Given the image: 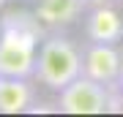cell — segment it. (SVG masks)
Masks as SVG:
<instances>
[{"instance_id":"4","label":"cell","mask_w":123,"mask_h":117,"mask_svg":"<svg viewBox=\"0 0 123 117\" xmlns=\"http://www.w3.org/2000/svg\"><path fill=\"white\" fill-rule=\"evenodd\" d=\"M82 76L96 79L101 84H120L123 55L118 52V44L88 41V46L82 49Z\"/></svg>"},{"instance_id":"12","label":"cell","mask_w":123,"mask_h":117,"mask_svg":"<svg viewBox=\"0 0 123 117\" xmlns=\"http://www.w3.org/2000/svg\"><path fill=\"white\" fill-rule=\"evenodd\" d=\"M120 84H123V76H120Z\"/></svg>"},{"instance_id":"11","label":"cell","mask_w":123,"mask_h":117,"mask_svg":"<svg viewBox=\"0 0 123 117\" xmlns=\"http://www.w3.org/2000/svg\"><path fill=\"white\" fill-rule=\"evenodd\" d=\"M3 6H6V0H0V8H3Z\"/></svg>"},{"instance_id":"1","label":"cell","mask_w":123,"mask_h":117,"mask_svg":"<svg viewBox=\"0 0 123 117\" xmlns=\"http://www.w3.org/2000/svg\"><path fill=\"white\" fill-rule=\"evenodd\" d=\"M47 27L36 19V14L14 11L3 17L0 33V76H22L33 79L38 41Z\"/></svg>"},{"instance_id":"3","label":"cell","mask_w":123,"mask_h":117,"mask_svg":"<svg viewBox=\"0 0 123 117\" xmlns=\"http://www.w3.org/2000/svg\"><path fill=\"white\" fill-rule=\"evenodd\" d=\"M120 84H101L96 79L77 76L57 95V112L66 114H104L118 112Z\"/></svg>"},{"instance_id":"2","label":"cell","mask_w":123,"mask_h":117,"mask_svg":"<svg viewBox=\"0 0 123 117\" xmlns=\"http://www.w3.org/2000/svg\"><path fill=\"white\" fill-rule=\"evenodd\" d=\"M77 76H82V49L57 30L44 35L38 44V52H36L33 82L44 84L47 90L60 93Z\"/></svg>"},{"instance_id":"13","label":"cell","mask_w":123,"mask_h":117,"mask_svg":"<svg viewBox=\"0 0 123 117\" xmlns=\"http://www.w3.org/2000/svg\"><path fill=\"white\" fill-rule=\"evenodd\" d=\"M118 3H123V0H118Z\"/></svg>"},{"instance_id":"9","label":"cell","mask_w":123,"mask_h":117,"mask_svg":"<svg viewBox=\"0 0 123 117\" xmlns=\"http://www.w3.org/2000/svg\"><path fill=\"white\" fill-rule=\"evenodd\" d=\"M118 112H123V84H120V93H118Z\"/></svg>"},{"instance_id":"5","label":"cell","mask_w":123,"mask_h":117,"mask_svg":"<svg viewBox=\"0 0 123 117\" xmlns=\"http://www.w3.org/2000/svg\"><path fill=\"white\" fill-rule=\"evenodd\" d=\"M85 35L96 44H120L123 41V17L112 3L93 6L85 14Z\"/></svg>"},{"instance_id":"10","label":"cell","mask_w":123,"mask_h":117,"mask_svg":"<svg viewBox=\"0 0 123 117\" xmlns=\"http://www.w3.org/2000/svg\"><path fill=\"white\" fill-rule=\"evenodd\" d=\"M0 33H3V19H0Z\"/></svg>"},{"instance_id":"7","label":"cell","mask_w":123,"mask_h":117,"mask_svg":"<svg viewBox=\"0 0 123 117\" xmlns=\"http://www.w3.org/2000/svg\"><path fill=\"white\" fill-rule=\"evenodd\" d=\"M36 87L33 79L22 76H0V114H22L33 112Z\"/></svg>"},{"instance_id":"8","label":"cell","mask_w":123,"mask_h":117,"mask_svg":"<svg viewBox=\"0 0 123 117\" xmlns=\"http://www.w3.org/2000/svg\"><path fill=\"white\" fill-rule=\"evenodd\" d=\"M107 3H112V0H85L88 8H93V6H107Z\"/></svg>"},{"instance_id":"6","label":"cell","mask_w":123,"mask_h":117,"mask_svg":"<svg viewBox=\"0 0 123 117\" xmlns=\"http://www.w3.org/2000/svg\"><path fill=\"white\" fill-rule=\"evenodd\" d=\"M88 11L85 0H36V19L47 27V30H60L68 27Z\"/></svg>"}]
</instances>
